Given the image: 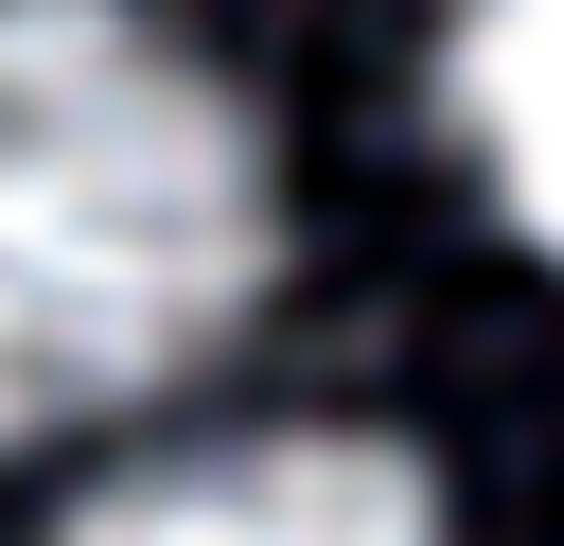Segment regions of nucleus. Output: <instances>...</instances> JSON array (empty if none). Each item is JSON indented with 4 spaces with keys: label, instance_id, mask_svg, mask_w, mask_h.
Returning <instances> with one entry per match:
<instances>
[{
    "label": "nucleus",
    "instance_id": "obj_3",
    "mask_svg": "<svg viewBox=\"0 0 564 546\" xmlns=\"http://www.w3.org/2000/svg\"><path fill=\"white\" fill-rule=\"evenodd\" d=\"M441 106H458L494 211L564 264V0H458V35H441Z\"/></svg>",
    "mask_w": 564,
    "mask_h": 546
},
{
    "label": "nucleus",
    "instance_id": "obj_2",
    "mask_svg": "<svg viewBox=\"0 0 564 546\" xmlns=\"http://www.w3.org/2000/svg\"><path fill=\"white\" fill-rule=\"evenodd\" d=\"M53 546H458L405 440L352 423H282V440H194L123 493H88Z\"/></svg>",
    "mask_w": 564,
    "mask_h": 546
},
{
    "label": "nucleus",
    "instance_id": "obj_1",
    "mask_svg": "<svg viewBox=\"0 0 564 546\" xmlns=\"http://www.w3.org/2000/svg\"><path fill=\"white\" fill-rule=\"evenodd\" d=\"M282 176L141 0H0V440H70L247 335Z\"/></svg>",
    "mask_w": 564,
    "mask_h": 546
}]
</instances>
